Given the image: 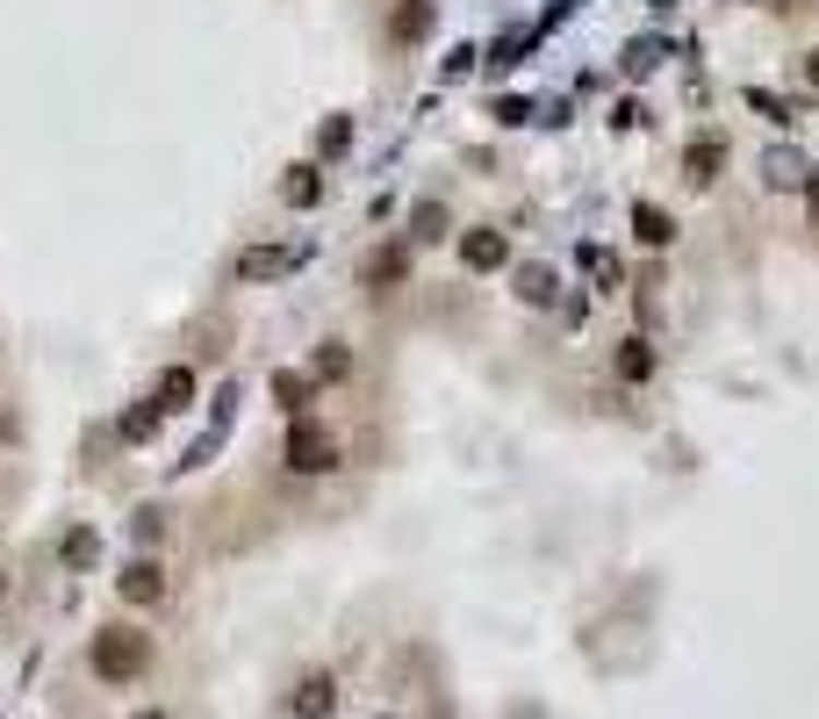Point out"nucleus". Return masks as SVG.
Returning <instances> with one entry per match:
<instances>
[{"instance_id":"dca6fc26","label":"nucleus","mask_w":819,"mask_h":719,"mask_svg":"<svg viewBox=\"0 0 819 719\" xmlns=\"http://www.w3.org/2000/svg\"><path fill=\"white\" fill-rule=\"evenodd\" d=\"M762 180H769V188H805V158L798 152H769L762 158Z\"/></svg>"},{"instance_id":"412c9836","label":"nucleus","mask_w":819,"mask_h":719,"mask_svg":"<svg viewBox=\"0 0 819 719\" xmlns=\"http://www.w3.org/2000/svg\"><path fill=\"white\" fill-rule=\"evenodd\" d=\"M748 108H762L769 122H798V108H791V102H776L769 86H748Z\"/></svg>"},{"instance_id":"4468645a","label":"nucleus","mask_w":819,"mask_h":719,"mask_svg":"<svg viewBox=\"0 0 819 719\" xmlns=\"http://www.w3.org/2000/svg\"><path fill=\"white\" fill-rule=\"evenodd\" d=\"M339 712V684L331 676H309L302 691H295V719H331Z\"/></svg>"},{"instance_id":"c756f323","label":"nucleus","mask_w":819,"mask_h":719,"mask_svg":"<svg viewBox=\"0 0 819 719\" xmlns=\"http://www.w3.org/2000/svg\"><path fill=\"white\" fill-rule=\"evenodd\" d=\"M0 598H8V582H0Z\"/></svg>"},{"instance_id":"1a4fd4ad","label":"nucleus","mask_w":819,"mask_h":719,"mask_svg":"<svg viewBox=\"0 0 819 719\" xmlns=\"http://www.w3.org/2000/svg\"><path fill=\"white\" fill-rule=\"evenodd\" d=\"M359 281H367V288H375V295L403 288V281H410V252H403V245H381V252L367 259V267H359Z\"/></svg>"},{"instance_id":"aec40b11","label":"nucleus","mask_w":819,"mask_h":719,"mask_svg":"<svg viewBox=\"0 0 819 719\" xmlns=\"http://www.w3.org/2000/svg\"><path fill=\"white\" fill-rule=\"evenodd\" d=\"M345 375H353V353H345L339 339H324L317 345V381H345Z\"/></svg>"},{"instance_id":"a878e982","label":"nucleus","mask_w":819,"mask_h":719,"mask_svg":"<svg viewBox=\"0 0 819 719\" xmlns=\"http://www.w3.org/2000/svg\"><path fill=\"white\" fill-rule=\"evenodd\" d=\"M805 209H812V223H819V180L805 173Z\"/></svg>"},{"instance_id":"ddd939ff","label":"nucleus","mask_w":819,"mask_h":719,"mask_svg":"<svg viewBox=\"0 0 819 719\" xmlns=\"http://www.w3.org/2000/svg\"><path fill=\"white\" fill-rule=\"evenodd\" d=\"M618 381H654V345L640 339V331H632V339H618Z\"/></svg>"},{"instance_id":"20e7f679","label":"nucleus","mask_w":819,"mask_h":719,"mask_svg":"<svg viewBox=\"0 0 819 719\" xmlns=\"http://www.w3.org/2000/svg\"><path fill=\"white\" fill-rule=\"evenodd\" d=\"M461 267H467V274H503V267H511V238H503L496 223L461 231Z\"/></svg>"},{"instance_id":"b1692460","label":"nucleus","mask_w":819,"mask_h":719,"mask_svg":"<svg viewBox=\"0 0 819 719\" xmlns=\"http://www.w3.org/2000/svg\"><path fill=\"white\" fill-rule=\"evenodd\" d=\"M317 144H324V152H345V144H353V122H345V116H331V122H324V138H317Z\"/></svg>"},{"instance_id":"393cba45","label":"nucleus","mask_w":819,"mask_h":719,"mask_svg":"<svg viewBox=\"0 0 819 719\" xmlns=\"http://www.w3.org/2000/svg\"><path fill=\"white\" fill-rule=\"evenodd\" d=\"M130 532H136V540H158V532H166V511H136Z\"/></svg>"},{"instance_id":"bb28decb","label":"nucleus","mask_w":819,"mask_h":719,"mask_svg":"<svg viewBox=\"0 0 819 719\" xmlns=\"http://www.w3.org/2000/svg\"><path fill=\"white\" fill-rule=\"evenodd\" d=\"M798 72H805V86H819V51H805V66H798Z\"/></svg>"},{"instance_id":"5701e85b","label":"nucleus","mask_w":819,"mask_h":719,"mask_svg":"<svg viewBox=\"0 0 819 719\" xmlns=\"http://www.w3.org/2000/svg\"><path fill=\"white\" fill-rule=\"evenodd\" d=\"M417 238H446V209H439V202L417 209Z\"/></svg>"},{"instance_id":"f257e3e1","label":"nucleus","mask_w":819,"mask_h":719,"mask_svg":"<svg viewBox=\"0 0 819 719\" xmlns=\"http://www.w3.org/2000/svg\"><path fill=\"white\" fill-rule=\"evenodd\" d=\"M86 669L102 684H136L152 669V634L144 626H102V634L86 640Z\"/></svg>"},{"instance_id":"7ed1b4c3","label":"nucleus","mask_w":819,"mask_h":719,"mask_svg":"<svg viewBox=\"0 0 819 719\" xmlns=\"http://www.w3.org/2000/svg\"><path fill=\"white\" fill-rule=\"evenodd\" d=\"M230 417H238V389L223 381V389H216V411H209V425H202V439H194L188 453H180V475H194V468H209V453H216V446L230 439Z\"/></svg>"},{"instance_id":"2eb2a0df","label":"nucleus","mask_w":819,"mask_h":719,"mask_svg":"<svg viewBox=\"0 0 819 719\" xmlns=\"http://www.w3.org/2000/svg\"><path fill=\"white\" fill-rule=\"evenodd\" d=\"M281 202H295V209L324 202V173H317V166H288V180H281Z\"/></svg>"},{"instance_id":"0eeeda50","label":"nucleus","mask_w":819,"mask_h":719,"mask_svg":"<svg viewBox=\"0 0 819 719\" xmlns=\"http://www.w3.org/2000/svg\"><path fill=\"white\" fill-rule=\"evenodd\" d=\"M719 166H726V138H712V130H704V138L682 144V173H690V188H712Z\"/></svg>"},{"instance_id":"f3484780","label":"nucleus","mask_w":819,"mask_h":719,"mask_svg":"<svg viewBox=\"0 0 819 719\" xmlns=\"http://www.w3.org/2000/svg\"><path fill=\"white\" fill-rule=\"evenodd\" d=\"M518 303H532V309L554 303V267H518Z\"/></svg>"},{"instance_id":"c85d7f7f","label":"nucleus","mask_w":819,"mask_h":719,"mask_svg":"<svg viewBox=\"0 0 819 719\" xmlns=\"http://www.w3.org/2000/svg\"><path fill=\"white\" fill-rule=\"evenodd\" d=\"M654 8H676V0H654Z\"/></svg>"},{"instance_id":"9d476101","label":"nucleus","mask_w":819,"mask_h":719,"mask_svg":"<svg viewBox=\"0 0 819 719\" xmlns=\"http://www.w3.org/2000/svg\"><path fill=\"white\" fill-rule=\"evenodd\" d=\"M431 22H439V15H431V0H395V8H389V36H395V44H425Z\"/></svg>"},{"instance_id":"39448f33","label":"nucleus","mask_w":819,"mask_h":719,"mask_svg":"<svg viewBox=\"0 0 819 719\" xmlns=\"http://www.w3.org/2000/svg\"><path fill=\"white\" fill-rule=\"evenodd\" d=\"M288 267H302V245H245L238 252V281H281Z\"/></svg>"},{"instance_id":"4be33fe9","label":"nucleus","mask_w":819,"mask_h":719,"mask_svg":"<svg viewBox=\"0 0 819 719\" xmlns=\"http://www.w3.org/2000/svg\"><path fill=\"white\" fill-rule=\"evenodd\" d=\"M582 267H590V274L604 281V288H618V259H612V252H597V245H582Z\"/></svg>"},{"instance_id":"cd10ccee","label":"nucleus","mask_w":819,"mask_h":719,"mask_svg":"<svg viewBox=\"0 0 819 719\" xmlns=\"http://www.w3.org/2000/svg\"><path fill=\"white\" fill-rule=\"evenodd\" d=\"M130 719H173V712H130Z\"/></svg>"},{"instance_id":"f8f14e48","label":"nucleus","mask_w":819,"mask_h":719,"mask_svg":"<svg viewBox=\"0 0 819 719\" xmlns=\"http://www.w3.org/2000/svg\"><path fill=\"white\" fill-rule=\"evenodd\" d=\"M152 403H158V411H188V403H194V367H166V375H158V389H152Z\"/></svg>"},{"instance_id":"423d86ee","label":"nucleus","mask_w":819,"mask_h":719,"mask_svg":"<svg viewBox=\"0 0 819 719\" xmlns=\"http://www.w3.org/2000/svg\"><path fill=\"white\" fill-rule=\"evenodd\" d=\"M116 598H122V604H158V598H166V568H158L152 554H144V562H130V568L116 576Z\"/></svg>"},{"instance_id":"9b49d317","label":"nucleus","mask_w":819,"mask_h":719,"mask_svg":"<svg viewBox=\"0 0 819 719\" xmlns=\"http://www.w3.org/2000/svg\"><path fill=\"white\" fill-rule=\"evenodd\" d=\"M273 403H281L288 417H309V403H317V381L295 375V367H281V375H273Z\"/></svg>"},{"instance_id":"f03ea898","label":"nucleus","mask_w":819,"mask_h":719,"mask_svg":"<svg viewBox=\"0 0 819 719\" xmlns=\"http://www.w3.org/2000/svg\"><path fill=\"white\" fill-rule=\"evenodd\" d=\"M281 461H288V475H331V468H339V439H331L317 417H295Z\"/></svg>"},{"instance_id":"a211bd4d","label":"nucleus","mask_w":819,"mask_h":719,"mask_svg":"<svg viewBox=\"0 0 819 719\" xmlns=\"http://www.w3.org/2000/svg\"><path fill=\"white\" fill-rule=\"evenodd\" d=\"M94 554H102V540H94V526H72L66 540H58V562H66V568H86V562H94Z\"/></svg>"},{"instance_id":"6ab92c4d","label":"nucleus","mask_w":819,"mask_h":719,"mask_svg":"<svg viewBox=\"0 0 819 719\" xmlns=\"http://www.w3.org/2000/svg\"><path fill=\"white\" fill-rule=\"evenodd\" d=\"M158 417H166V411H158L152 396H144V403H130V411H122V439H136V446H144V439L158 432Z\"/></svg>"},{"instance_id":"6e6552de","label":"nucleus","mask_w":819,"mask_h":719,"mask_svg":"<svg viewBox=\"0 0 819 719\" xmlns=\"http://www.w3.org/2000/svg\"><path fill=\"white\" fill-rule=\"evenodd\" d=\"M632 238L648 245V252H668L676 245V216L662 202H632Z\"/></svg>"}]
</instances>
